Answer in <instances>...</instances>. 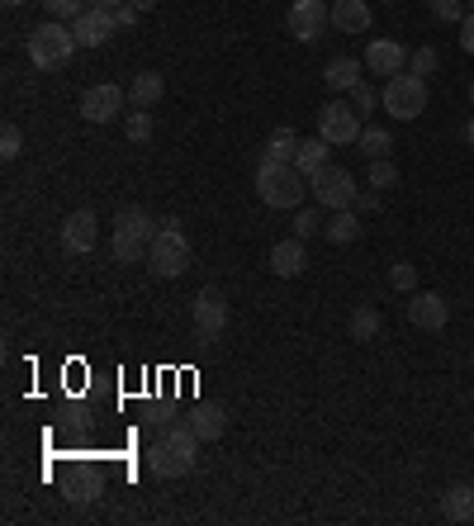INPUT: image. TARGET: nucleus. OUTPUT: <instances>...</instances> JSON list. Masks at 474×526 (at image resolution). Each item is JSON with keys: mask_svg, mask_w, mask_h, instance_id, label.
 Wrapping results in <instances>:
<instances>
[{"mask_svg": "<svg viewBox=\"0 0 474 526\" xmlns=\"http://www.w3.org/2000/svg\"><path fill=\"white\" fill-rule=\"evenodd\" d=\"M375 105H384V100H380V91H375L370 81H361V86L351 91V109H356V114H370Z\"/></svg>", "mask_w": 474, "mask_h": 526, "instance_id": "32", "label": "nucleus"}, {"mask_svg": "<svg viewBox=\"0 0 474 526\" xmlns=\"http://www.w3.org/2000/svg\"><path fill=\"white\" fill-rule=\"evenodd\" d=\"M95 242H100V218L91 214V209H76V214H67V223H62V247L72 256L91 252Z\"/></svg>", "mask_w": 474, "mask_h": 526, "instance_id": "13", "label": "nucleus"}, {"mask_svg": "<svg viewBox=\"0 0 474 526\" xmlns=\"http://www.w3.org/2000/svg\"><path fill=\"white\" fill-rule=\"evenodd\" d=\"M162 95H166V81L157 72H138L133 81H128V100H133V109H152Z\"/></svg>", "mask_w": 474, "mask_h": 526, "instance_id": "20", "label": "nucleus"}, {"mask_svg": "<svg viewBox=\"0 0 474 526\" xmlns=\"http://www.w3.org/2000/svg\"><path fill=\"white\" fill-rule=\"evenodd\" d=\"M380 100H384V109L394 114V119H418L422 109H427V81L422 76H413V72H399V76H389L384 81V91H380Z\"/></svg>", "mask_w": 474, "mask_h": 526, "instance_id": "5", "label": "nucleus"}, {"mask_svg": "<svg viewBox=\"0 0 474 526\" xmlns=\"http://www.w3.org/2000/svg\"><path fill=\"white\" fill-rule=\"evenodd\" d=\"M299 143H304V138H299L294 128H275L271 138H266V152H261V157H271V162H294Z\"/></svg>", "mask_w": 474, "mask_h": 526, "instance_id": "25", "label": "nucleus"}, {"mask_svg": "<svg viewBox=\"0 0 474 526\" xmlns=\"http://www.w3.org/2000/svg\"><path fill=\"white\" fill-rule=\"evenodd\" d=\"M365 67H370L375 76H399V72H408V48L394 43V38H370Z\"/></svg>", "mask_w": 474, "mask_h": 526, "instance_id": "14", "label": "nucleus"}, {"mask_svg": "<svg viewBox=\"0 0 474 526\" xmlns=\"http://www.w3.org/2000/svg\"><path fill=\"white\" fill-rule=\"evenodd\" d=\"M19 152H24V133H19L15 124H5V133H0V157H5V162H15Z\"/></svg>", "mask_w": 474, "mask_h": 526, "instance_id": "35", "label": "nucleus"}, {"mask_svg": "<svg viewBox=\"0 0 474 526\" xmlns=\"http://www.w3.org/2000/svg\"><path fill=\"white\" fill-rule=\"evenodd\" d=\"M114 24H119V29H133V24H138V10H133V5H114Z\"/></svg>", "mask_w": 474, "mask_h": 526, "instance_id": "40", "label": "nucleus"}, {"mask_svg": "<svg viewBox=\"0 0 474 526\" xmlns=\"http://www.w3.org/2000/svg\"><path fill=\"white\" fill-rule=\"evenodd\" d=\"M328 152H332L328 138H304V143H299V152H294V166H299L304 176H318V171L328 166Z\"/></svg>", "mask_w": 474, "mask_h": 526, "instance_id": "23", "label": "nucleus"}, {"mask_svg": "<svg viewBox=\"0 0 474 526\" xmlns=\"http://www.w3.org/2000/svg\"><path fill=\"white\" fill-rule=\"evenodd\" d=\"M389 285L403 294H413V285H418V266H408V261H394V271H389Z\"/></svg>", "mask_w": 474, "mask_h": 526, "instance_id": "34", "label": "nucleus"}, {"mask_svg": "<svg viewBox=\"0 0 474 526\" xmlns=\"http://www.w3.org/2000/svg\"><path fill=\"white\" fill-rule=\"evenodd\" d=\"M313 233H323V218H318V209H294V237H304V242H309Z\"/></svg>", "mask_w": 474, "mask_h": 526, "instance_id": "31", "label": "nucleus"}, {"mask_svg": "<svg viewBox=\"0 0 474 526\" xmlns=\"http://www.w3.org/2000/svg\"><path fill=\"white\" fill-rule=\"evenodd\" d=\"M432 15H437L441 24H460V19H465V5H460V0H432Z\"/></svg>", "mask_w": 474, "mask_h": 526, "instance_id": "36", "label": "nucleus"}, {"mask_svg": "<svg viewBox=\"0 0 474 526\" xmlns=\"http://www.w3.org/2000/svg\"><path fill=\"white\" fill-rule=\"evenodd\" d=\"M147 247H152V237L147 233H133V228H114V242H110V252H114V261H143L147 256Z\"/></svg>", "mask_w": 474, "mask_h": 526, "instance_id": "21", "label": "nucleus"}, {"mask_svg": "<svg viewBox=\"0 0 474 526\" xmlns=\"http://www.w3.org/2000/svg\"><path fill=\"white\" fill-rule=\"evenodd\" d=\"M190 261H195V252H190V237H185L181 218H166L162 228H157V237H152V247H147L152 275L157 280H181L190 271Z\"/></svg>", "mask_w": 474, "mask_h": 526, "instance_id": "2", "label": "nucleus"}, {"mask_svg": "<svg viewBox=\"0 0 474 526\" xmlns=\"http://www.w3.org/2000/svg\"><path fill=\"white\" fill-rule=\"evenodd\" d=\"M441 512L446 522H474V484H451L441 493Z\"/></svg>", "mask_w": 474, "mask_h": 526, "instance_id": "19", "label": "nucleus"}, {"mask_svg": "<svg viewBox=\"0 0 474 526\" xmlns=\"http://www.w3.org/2000/svg\"><path fill=\"white\" fill-rule=\"evenodd\" d=\"M114 29H119V24H114V10H95V5H86V10L72 19V34H76L81 48H100V43H110Z\"/></svg>", "mask_w": 474, "mask_h": 526, "instance_id": "12", "label": "nucleus"}, {"mask_svg": "<svg viewBox=\"0 0 474 526\" xmlns=\"http://www.w3.org/2000/svg\"><path fill=\"white\" fill-rule=\"evenodd\" d=\"M332 29V5L328 0H294L290 5V34L299 43H318Z\"/></svg>", "mask_w": 474, "mask_h": 526, "instance_id": "8", "label": "nucleus"}, {"mask_svg": "<svg viewBox=\"0 0 474 526\" xmlns=\"http://www.w3.org/2000/svg\"><path fill=\"white\" fill-rule=\"evenodd\" d=\"M465 143L474 147V119H470V124H465Z\"/></svg>", "mask_w": 474, "mask_h": 526, "instance_id": "43", "label": "nucleus"}, {"mask_svg": "<svg viewBox=\"0 0 474 526\" xmlns=\"http://www.w3.org/2000/svg\"><path fill=\"white\" fill-rule=\"evenodd\" d=\"M309 195H313V204H318V209H351V204H356V195H361V190H356V176H351L347 166H323V171H318V176H309Z\"/></svg>", "mask_w": 474, "mask_h": 526, "instance_id": "4", "label": "nucleus"}, {"mask_svg": "<svg viewBox=\"0 0 474 526\" xmlns=\"http://www.w3.org/2000/svg\"><path fill=\"white\" fill-rule=\"evenodd\" d=\"M394 185H399V166L389 157H375L370 162V190H394Z\"/></svg>", "mask_w": 474, "mask_h": 526, "instance_id": "28", "label": "nucleus"}, {"mask_svg": "<svg viewBox=\"0 0 474 526\" xmlns=\"http://www.w3.org/2000/svg\"><path fill=\"white\" fill-rule=\"evenodd\" d=\"M147 470L157 474V479H181V474L195 470V455L181 451V446H171L166 436H157V441L147 446Z\"/></svg>", "mask_w": 474, "mask_h": 526, "instance_id": "11", "label": "nucleus"}, {"mask_svg": "<svg viewBox=\"0 0 474 526\" xmlns=\"http://www.w3.org/2000/svg\"><path fill=\"white\" fill-rule=\"evenodd\" d=\"M437 67H441L437 48H418V53L408 57V72H413V76H422V81H427V76H437Z\"/></svg>", "mask_w": 474, "mask_h": 526, "instance_id": "30", "label": "nucleus"}, {"mask_svg": "<svg viewBox=\"0 0 474 526\" xmlns=\"http://www.w3.org/2000/svg\"><path fill=\"white\" fill-rule=\"evenodd\" d=\"M351 209H361V214H375V209H380V190H361Z\"/></svg>", "mask_w": 474, "mask_h": 526, "instance_id": "39", "label": "nucleus"}, {"mask_svg": "<svg viewBox=\"0 0 474 526\" xmlns=\"http://www.w3.org/2000/svg\"><path fill=\"white\" fill-rule=\"evenodd\" d=\"M318 138H328L332 147H347L361 138V114L351 109V100H328L318 109Z\"/></svg>", "mask_w": 474, "mask_h": 526, "instance_id": "6", "label": "nucleus"}, {"mask_svg": "<svg viewBox=\"0 0 474 526\" xmlns=\"http://www.w3.org/2000/svg\"><path fill=\"white\" fill-rule=\"evenodd\" d=\"M356 147L365 152V162H375V157H389V152H394V138H389V128L370 124V128H361V138H356Z\"/></svg>", "mask_w": 474, "mask_h": 526, "instance_id": "26", "label": "nucleus"}, {"mask_svg": "<svg viewBox=\"0 0 474 526\" xmlns=\"http://www.w3.org/2000/svg\"><path fill=\"white\" fill-rule=\"evenodd\" d=\"M5 5H24V0H5Z\"/></svg>", "mask_w": 474, "mask_h": 526, "instance_id": "44", "label": "nucleus"}, {"mask_svg": "<svg viewBox=\"0 0 474 526\" xmlns=\"http://www.w3.org/2000/svg\"><path fill=\"white\" fill-rule=\"evenodd\" d=\"M309 266V252H304V237H280L271 247V271L280 280H294V275H304Z\"/></svg>", "mask_w": 474, "mask_h": 526, "instance_id": "15", "label": "nucleus"}, {"mask_svg": "<svg viewBox=\"0 0 474 526\" xmlns=\"http://www.w3.org/2000/svg\"><path fill=\"white\" fill-rule=\"evenodd\" d=\"M95 484H100V479L86 470V474H81V479L72 484V489H67V498H72V503H91V498H95Z\"/></svg>", "mask_w": 474, "mask_h": 526, "instance_id": "37", "label": "nucleus"}, {"mask_svg": "<svg viewBox=\"0 0 474 526\" xmlns=\"http://www.w3.org/2000/svg\"><path fill=\"white\" fill-rule=\"evenodd\" d=\"M114 228H133V233L157 237V228H162V223H152V214H147L143 204H124V209L114 214Z\"/></svg>", "mask_w": 474, "mask_h": 526, "instance_id": "27", "label": "nucleus"}, {"mask_svg": "<svg viewBox=\"0 0 474 526\" xmlns=\"http://www.w3.org/2000/svg\"><path fill=\"white\" fill-rule=\"evenodd\" d=\"M124 100H128V91H119L110 81L86 86V91H81V119H86V124H110V119L124 114Z\"/></svg>", "mask_w": 474, "mask_h": 526, "instance_id": "9", "label": "nucleus"}, {"mask_svg": "<svg viewBox=\"0 0 474 526\" xmlns=\"http://www.w3.org/2000/svg\"><path fill=\"white\" fill-rule=\"evenodd\" d=\"M128 5H133L138 15H147V10H157V0H128Z\"/></svg>", "mask_w": 474, "mask_h": 526, "instance_id": "41", "label": "nucleus"}, {"mask_svg": "<svg viewBox=\"0 0 474 526\" xmlns=\"http://www.w3.org/2000/svg\"><path fill=\"white\" fill-rule=\"evenodd\" d=\"M403 313H408V323L422 327V332H441V327L451 323V304L432 290H413L408 304H403Z\"/></svg>", "mask_w": 474, "mask_h": 526, "instance_id": "10", "label": "nucleus"}, {"mask_svg": "<svg viewBox=\"0 0 474 526\" xmlns=\"http://www.w3.org/2000/svg\"><path fill=\"white\" fill-rule=\"evenodd\" d=\"M256 195L271 209H304V195H309V176L294 162H271L261 157L256 162Z\"/></svg>", "mask_w": 474, "mask_h": 526, "instance_id": "1", "label": "nucleus"}, {"mask_svg": "<svg viewBox=\"0 0 474 526\" xmlns=\"http://www.w3.org/2000/svg\"><path fill=\"white\" fill-rule=\"evenodd\" d=\"M470 100H474V81H470Z\"/></svg>", "mask_w": 474, "mask_h": 526, "instance_id": "45", "label": "nucleus"}, {"mask_svg": "<svg viewBox=\"0 0 474 526\" xmlns=\"http://www.w3.org/2000/svg\"><path fill=\"white\" fill-rule=\"evenodd\" d=\"M190 427L200 432V441H219L228 432V413H223L219 403H195L190 408Z\"/></svg>", "mask_w": 474, "mask_h": 526, "instance_id": "18", "label": "nucleus"}, {"mask_svg": "<svg viewBox=\"0 0 474 526\" xmlns=\"http://www.w3.org/2000/svg\"><path fill=\"white\" fill-rule=\"evenodd\" d=\"M370 0H332V29L342 34H370Z\"/></svg>", "mask_w": 474, "mask_h": 526, "instance_id": "16", "label": "nucleus"}, {"mask_svg": "<svg viewBox=\"0 0 474 526\" xmlns=\"http://www.w3.org/2000/svg\"><path fill=\"white\" fill-rule=\"evenodd\" d=\"M124 133H128V143H147V138H152V114H147V109H133L124 119Z\"/></svg>", "mask_w": 474, "mask_h": 526, "instance_id": "29", "label": "nucleus"}, {"mask_svg": "<svg viewBox=\"0 0 474 526\" xmlns=\"http://www.w3.org/2000/svg\"><path fill=\"white\" fill-rule=\"evenodd\" d=\"M86 5H95V10H114V5H124V0H86Z\"/></svg>", "mask_w": 474, "mask_h": 526, "instance_id": "42", "label": "nucleus"}, {"mask_svg": "<svg viewBox=\"0 0 474 526\" xmlns=\"http://www.w3.org/2000/svg\"><path fill=\"white\" fill-rule=\"evenodd\" d=\"M323 233H328V242L347 247V242L361 237V214H356V209H332V218L323 223Z\"/></svg>", "mask_w": 474, "mask_h": 526, "instance_id": "22", "label": "nucleus"}, {"mask_svg": "<svg viewBox=\"0 0 474 526\" xmlns=\"http://www.w3.org/2000/svg\"><path fill=\"white\" fill-rule=\"evenodd\" d=\"M43 10H48V19H76L81 10H86V0H43Z\"/></svg>", "mask_w": 474, "mask_h": 526, "instance_id": "33", "label": "nucleus"}, {"mask_svg": "<svg viewBox=\"0 0 474 526\" xmlns=\"http://www.w3.org/2000/svg\"><path fill=\"white\" fill-rule=\"evenodd\" d=\"M380 327H384V318H380L375 304H356L347 332H351V342H375V337H380Z\"/></svg>", "mask_w": 474, "mask_h": 526, "instance_id": "24", "label": "nucleus"}, {"mask_svg": "<svg viewBox=\"0 0 474 526\" xmlns=\"http://www.w3.org/2000/svg\"><path fill=\"white\" fill-rule=\"evenodd\" d=\"M460 48L474 57V10H465V19H460Z\"/></svg>", "mask_w": 474, "mask_h": 526, "instance_id": "38", "label": "nucleus"}, {"mask_svg": "<svg viewBox=\"0 0 474 526\" xmlns=\"http://www.w3.org/2000/svg\"><path fill=\"white\" fill-rule=\"evenodd\" d=\"M76 48H81V43H76V34L62 24V19H43L34 34H29V62H34L38 72H57V67H67Z\"/></svg>", "mask_w": 474, "mask_h": 526, "instance_id": "3", "label": "nucleus"}, {"mask_svg": "<svg viewBox=\"0 0 474 526\" xmlns=\"http://www.w3.org/2000/svg\"><path fill=\"white\" fill-rule=\"evenodd\" d=\"M365 62L361 57H332L328 67H323V81H328V91H342V95H351L356 86L365 81Z\"/></svg>", "mask_w": 474, "mask_h": 526, "instance_id": "17", "label": "nucleus"}, {"mask_svg": "<svg viewBox=\"0 0 474 526\" xmlns=\"http://www.w3.org/2000/svg\"><path fill=\"white\" fill-rule=\"evenodd\" d=\"M190 313H195V337H200V346L219 342L223 327H228V299H223L219 290H200L195 304H190Z\"/></svg>", "mask_w": 474, "mask_h": 526, "instance_id": "7", "label": "nucleus"}]
</instances>
